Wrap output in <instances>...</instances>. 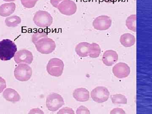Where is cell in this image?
Listing matches in <instances>:
<instances>
[{
	"mask_svg": "<svg viewBox=\"0 0 152 114\" xmlns=\"http://www.w3.org/2000/svg\"><path fill=\"white\" fill-rule=\"evenodd\" d=\"M3 96L6 100L11 102H18L20 100V96L15 90L8 88L6 89L3 93Z\"/></svg>",
	"mask_w": 152,
	"mask_h": 114,
	"instance_id": "5bb4252c",
	"label": "cell"
},
{
	"mask_svg": "<svg viewBox=\"0 0 152 114\" xmlns=\"http://www.w3.org/2000/svg\"><path fill=\"white\" fill-rule=\"evenodd\" d=\"M32 75L31 68L26 64H19L14 71L15 77L19 81H27L31 79Z\"/></svg>",
	"mask_w": 152,
	"mask_h": 114,
	"instance_id": "5b68a950",
	"label": "cell"
},
{
	"mask_svg": "<svg viewBox=\"0 0 152 114\" xmlns=\"http://www.w3.org/2000/svg\"><path fill=\"white\" fill-rule=\"evenodd\" d=\"M112 20L110 17L102 15L97 17L93 22L94 28L98 31H106L111 26Z\"/></svg>",
	"mask_w": 152,
	"mask_h": 114,
	"instance_id": "ba28073f",
	"label": "cell"
},
{
	"mask_svg": "<svg viewBox=\"0 0 152 114\" xmlns=\"http://www.w3.org/2000/svg\"><path fill=\"white\" fill-rule=\"evenodd\" d=\"M57 114H75V112L70 108L64 107L60 110Z\"/></svg>",
	"mask_w": 152,
	"mask_h": 114,
	"instance_id": "d4e9b609",
	"label": "cell"
},
{
	"mask_svg": "<svg viewBox=\"0 0 152 114\" xmlns=\"http://www.w3.org/2000/svg\"><path fill=\"white\" fill-rule=\"evenodd\" d=\"M34 45L37 50L42 54H50L55 50L56 48L54 41L48 37L41 39Z\"/></svg>",
	"mask_w": 152,
	"mask_h": 114,
	"instance_id": "7a4b0ae2",
	"label": "cell"
},
{
	"mask_svg": "<svg viewBox=\"0 0 152 114\" xmlns=\"http://www.w3.org/2000/svg\"><path fill=\"white\" fill-rule=\"evenodd\" d=\"M64 64L61 60L53 58L49 61L47 66V71L51 76L58 77L61 76L64 71Z\"/></svg>",
	"mask_w": 152,
	"mask_h": 114,
	"instance_id": "277c9868",
	"label": "cell"
},
{
	"mask_svg": "<svg viewBox=\"0 0 152 114\" xmlns=\"http://www.w3.org/2000/svg\"><path fill=\"white\" fill-rule=\"evenodd\" d=\"M17 47L13 41L9 39L0 42V60L10 61L12 58L17 51Z\"/></svg>",
	"mask_w": 152,
	"mask_h": 114,
	"instance_id": "6da1fadb",
	"label": "cell"
},
{
	"mask_svg": "<svg viewBox=\"0 0 152 114\" xmlns=\"http://www.w3.org/2000/svg\"><path fill=\"white\" fill-rule=\"evenodd\" d=\"M3 1L6 2H14L16 0H3Z\"/></svg>",
	"mask_w": 152,
	"mask_h": 114,
	"instance_id": "f546056e",
	"label": "cell"
},
{
	"mask_svg": "<svg viewBox=\"0 0 152 114\" xmlns=\"http://www.w3.org/2000/svg\"><path fill=\"white\" fill-rule=\"evenodd\" d=\"M118 59V56L115 51L112 50L106 51L103 56V62L106 66H110L117 62Z\"/></svg>",
	"mask_w": 152,
	"mask_h": 114,
	"instance_id": "7c38bea8",
	"label": "cell"
},
{
	"mask_svg": "<svg viewBox=\"0 0 152 114\" xmlns=\"http://www.w3.org/2000/svg\"><path fill=\"white\" fill-rule=\"evenodd\" d=\"M112 102L114 104H126L127 99L124 95L115 94L111 96Z\"/></svg>",
	"mask_w": 152,
	"mask_h": 114,
	"instance_id": "7402d4cb",
	"label": "cell"
},
{
	"mask_svg": "<svg viewBox=\"0 0 152 114\" xmlns=\"http://www.w3.org/2000/svg\"><path fill=\"white\" fill-rule=\"evenodd\" d=\"M110 114H126V113L123 109L117 108L112 110Z\"/></svg>",
	"mask_w": 152,
	"mask_h": 114,
	"instance_id": "83f0119b",
	"label": "cell"
},
{
	"mask_svg": "<svg viewBox=\"0 0 152 114\" xmlns=\"http://www.w3.org/2000/svg\"><path fill=\"white\" fill-rule=\"evenodd\" d=\"M110 93L108 90L103 86L95 88L91 92V97L93 100L98 103H102L108 100Z\"/></svg>",
	"mask_w": 152,
	"mask_h": 114,
	"instance_id": "52a82bcc",
	"label": "cell"
},
{
	"mask_svg": "<svg viewBox=\"0 0 152 114\" xmlns=\"http://www.w3.org/2000/svg\"><path fill=\"white\" fill-rule=\"evenodd\" d=\"M64 0H50V2L52 6L56 8H58L59 4Z\"/></svg>",
	"mask_w": 152,
	"mask_h": 114,
	"instance_id": "4316f807",
	"label": "cell"
},
{
	"mask_svg": "<svg viewBox=\"0 0 152 114\" xmlns=\"http://www.w3.org/2000/svg\"><path fill=\"white\" fill-rule=\"evenodd\" d=\"M120 42L126 48H129L134 45L136 39L134 36L130 34H124L120 38Z\"/></svg>",
	"mask_w": 152,
	"mask_h": 114,
	"instance_id": "e0dca14e",
	"label": "cell"
},
{
	"mask_svg": "<svg viewBox=\"0 0 152 114\" xmlns=\"http://www.w3.org/2000/svg\"><path fill=\"white\" fill-rule=\"evenodd\" d=\"M14 60L16 63L18 64L22 63L31 64L33 61L32 53L26 49L20 50L15 54Z\"/></svg>",
	"mask_w": 152,
	"mask_h": 114,
	"instance_id": "30bf717a",
	"label": "cell"
},
{
	"mask_svg": "<svg viewBox=\"0 0 152 114\" xmlns=\"http://www.w3.org/2000/svg\"><path fill=\"white\" fill-rule=\"evenodd\" d=\"M136 22H137V15H131L128 17L126 20V26L129 30L136 32L137 31Z\"/></svg>",
	"mask_w": 152,
	"mask_h": 114,
	"instance_id": "d6986e66",
	"label": "cell"
},
{
	"mask_svg": "<svg viewBox=\"0 0 152 114\" xmlns=\"http://www.w3.org/2000/svg\"><path fill=\"white\" fill-rule=\"evenodd\" d=\"M103 1H104L106 2L112 3L116 1L117 0H103Z\"/></svg>",
	"mask_w": 152,
	"mask_h": 114,
	"instance_id": "f1b7e54d",
	"label": "cell"
},
{
	"mask_svg": "<svg viewBox=\"0 0 152 114\" xmlns=\"http://www.w3.org/2000/svg\"><path fill=\"white\" fill-rule=\"evenodd\" d=\"M90 45L91 44L86 42H82L78 44L75 49L78 56L82 58L89 56Z\"/></svg>",
	"mask_w": 152,
	"mask_h": 114,
	"instance_id": "2e32d148",
	"label": "cell"
},
{
	"mask_svg": "<svg viewBox=\"0 0 152 114\" xmlns=\"http://www.w3.org/2000/svg\"><path fill=\"white\" fill-rule=\"evenodd\" d=\"M33 21L39 27L46 28L50 26L53 23V18L46 11L39 10L36 12Z\"/></svg>",
	"mask_w": 152,
	"mask_h": 114,
	"instance_id": "3957f363",
	"label": "cell"
},
{
	"mask_svg": "<svg viewBox=\"0 0 152 114\" xmlns=\"http://www.w3.org/2000/svg\"><path fill=\"white\" fill-rule=\"evenodd\" d=\"M21 22V19L18 16L14 15L6 18L5 23L8 27H16Z\"/></svg>",
	"mask_w": 152,
	"mask_h": 114,
	"instance_id": "ac0fdd59",
	"label": "cell"
},
{
	"mask_svg": "<svg viewBox=\"0 0 152 114\" xmlns=\"http://www.w3.org/2000/svg\"><path fill=\"white\" fill-rule=\"evenodd\" d=\"M7 87V83L5 80L0 77V93L2 92Z\"/></svg>",
	"mask_w": 152,
	"mask_h": 114,
	"instance_id": "484cf974",
	"label": "cell"
},
{
	"mask_svg": "<svg viewBox=\"0 0 152 114\" xmlns=\"http://www.w3.org/2000/svg\"><path fill=\"white\" fill-rule=\"evenodd\" d=\"M16 5L14 3H5L0 6V16L7 17L15 12Z\"/></svg>",
	"mask_w": 152,
	"mask_h": 114,
	"instance_id": "9a60e30c",
	"label": "cell"
},
{
	"mask_svg": "<svg viewBox=\"0 0 152 114\" xmlns=\"http://www.w3.org/2000/svg\"><path fill=\"white\" fill-rule=\"evenodd\" d=\"M39 0H20L22 4L26 8H33Z\"/></svg>",
	"mask_w": 152,
	"mask_h": 114,
	"instance_id": "603a6c76",
	"label": "cell"
},
{
	"mask_svg": "<svg viewBox=\"0 0 152 114\" xmlns=\"http://www.w3.org/2000/svg\"><path fill=\"white\" fill-rule=\"evenodd\" d=\"M45 37H48V33L44 30H38L34 33L32 36V41L33 43L35 44L41 39Z\"/></svg>",
	"mask_w": 152,
	"mask_h": 114,
	"instance_id": "44dd1931",
	"label": "cell"
},
{
	"mask_svg": "<svg viewBox=\"0 0 152 114\" xmlns=\"http://www.w3.org/2000/svg\"><path fill=\"white\" fill-rule=\"evenodd\" d=\"M101 52V48L98 44L96 43L91 44L89 53V56L91 58H98L100 55Z\"/></svg>",
	"mask_w": 152,
	"mask_h": 114,
	"instance_id": "ffe728a7",
	"label": "cell"
},
{
	"mask_svg": "<svg viewBox=\"0 0 152 114\" xmlns=\"http://www.w3.org/2000/svg\"><path fill=\"white\" fill-rule=\"evenodd\" d=\"M46 107L50 111L56 112L64 105V99L57 93H52L47 97Z\"/></svg>",
	"mask_w": 152,
	"mask_h": 114,
	"instance_id": "8992f818",
	"label": "cell"
},
{
	"mask_svg": "<svg viewBox=\"0 0 152 114\" xmlns=\"http://www.w3.org/2000/svg\"><path fill=\"white\" fill-rule=\"evenodd\" d=\"M113 72L118 78H125L130 73V68L126 63H119L114 66Z\"/></svg>",
	"mask_w": 152,
	"mask_h": 114,
	"instance_id": "8fae6325",
	"label": "cell"
},
{
	"mask_svg": "<svg viewBox=\"0 0 152 114\" xmlns=\"http://www.w3.org/2000/svg\"><path fill=\"white\" fill-rule=\"evenodd\" d=\"M73 96L78 102H86L89 99L90 93L85 88H79L74 91Z\"/></svg>",
	"mask_w": 152,
	"mask_h": 114,
	"instance_id": "4fadbf2b",
	"label": "cell"
},
{
	"mask_svg": "<svg viewBox=\"0 0 152 114\" xmlns=\"http://www.w3.org/2000/svg\"><path fill=\"white\" fill-rule=\"evenodd\" d=\"M58 9L60 12L63 15L71 16L77 12V6L73 1L64 0L59 4Z\"/></svg>",
	"mask_w": 152,
	"mask_h": 114,
	"instance_id": "9c48e42d",
	"label": "cell"
},
{
	"mask_svg": "<svg viewBox=\"0 0 152 114\" xmlns=\"http://www.w3.org/2000/svg\"><path fill=\"white\" fill-rule=\"evenodd\" d=\"M76 113L77 114H90V111L89 110H88L86 107L85 106H80L78 108L76 112Z\"/></svg>",
	"mask_w": 152,
	"mask_h": 114,
	"instance_id": "cb8c5ba5",
	"label": "cell"
}]
</instances>
